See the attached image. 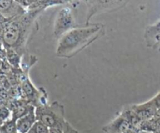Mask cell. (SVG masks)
Masks as SVG:
<instances>
[{
  "label": "cell",
  "mask_w": 160,
  "mask_h": 133,
  "mask_svg": "<svg viewBox=\"0 0 160 133\" xmlns=\"http://www.w3.org/2000/svg\"><path fill=\"white\" fill-rule=\"evenodd\" d=\"M106 33L103 23H90L82 27H77L70 30L59 38L56 50L58 57L71 58L95 40L102 37Z\"/></svg>",
  "instance_id": "obj_1"
},
{
  "label": "cell",
  "mask_w": 160,
  "mask_h": 133,
  "mask_svg": "<svg viewBox=\"0 0 160 133\" xmlns=\"http://www.w3.org/2000/svg\"><path fill=\"white\" fill-rule=\"evenodd\" d=\"M44 9H38L27 11L18 17V20L9 23L3 31V41L9 47L22 45L24 48L31 34L33 25L39 14Z\"/></svg>",
  "instance_id": "obj_2"
},
{
  "label": "cell",
  "mask_w": 160,
  "mask_h": 133,
  "mask_svg": "<svg viewBox=\"0 0 160 133\" xmlns=\"http://www.w3.org/2000/svg\"><path fill=\"white\" fill-rule=\"evenodd\" d=\"M37 120L41 121L49 128H59L63 129L65 122V110L63 105L58 101L52 103L39 105L35 107Z\"/></svg>",
  "instance_id": "obj_3"
},
{
  "label": "cell",
  "mask_w": 160,
  "mask_h": 133,
  "mask_svg": "<svg viewBox=\"0 0 160 133\" xmlns=\"http://www.w3.org/2000/svg\"><path fill=\"white\" fill-rule=\"evenodd\" d=\"M74 10L71 4H69L58 11L53 27V34L55 37L60 38L66 33L78 27Z\"/></svg>",
  "instance_id": "obj_4"
},
{
  "label": "cell",
  "mask_w": 160,
  "mask_h": 133,
  "mask_svg": "<svg viewBox=\"0 0 160 133\" xmlns=\"http://www.w3.org/2000/svg\"><path fill=\"white\" fill-rule=\"evenodd\" d=\"M88 6V14L85 25L90 24V20L93 16L102 13L113 12L122 9L128 5V1H114V0H106V1H84Z\"/></svg>",
  "instance_id": "obj_5"
},
{
  "label": "cell",
  "mask_w": 160,
  "mask_h": 133,
  "mask_svg": "<svg viewBox=\"0 0 160 133\" xmlns=\"http://www.w3.org/2000/svg\"><path fill=\"white\" fill-rule=\"evenodd\" d=\"M131 110H124L110 123L103 127L102 130L106 133H125L132 128H135L131 123Z\"/></svg>",
  "instance_id": "obj_6"
},
{
  "label": "cell",
  "mask_w": 160,
  "mask_h": 133,
  "mask_svg": "<svg viewBox=\"0 0 160 133\" xmlns=\"http://www.w3.org/2000/svg\"><path fill=\"white\" fill-rule=\"evenodd\" d=\"M27 10L18 3V1L1 0L0 1V13L6 18L20 17L26 13Z\"/></svg>",
  "instance_id": "obj_7"
},
{
  "label": "cell",
  "mask_w": 160,
  "mask_h": 133,
  "mask_svg": "<svg viewBox=\"0 0 160 133\" xmlns=\"http://www.w3.org/2000/svg\"><path fill=\"white\" fill-rule=\"evenodd\" d=\"M131 109L137 114L138 118L142 121L151 120L155 117L156 111H157V108L155 106L154 103L152 100L146 103H142V104L134 105L131 106Z\"/></svg>",
  "instance_id": "obj_8"
},
{
  "label": "cell",
  "mask_w": 160,
  "mask_h": 133,
  "mask_svg": "<svg viewBox=\"0 0 160 133\" xmlns=\"http://www.w3.org/2000/svg\"><path fill=\"white\" fill-rule=\"evenodd\" d=\"M37 121L35 115V108L34 110L16 120L17 133H28L34 123Z\"/></svg>",
  "instance_id": "obj_9"
},
{
  "label": "cell",
  "mask_w": 160,
  "mask_h": 133,
  "mask_svg": "<svg viewBox=\"0 0 160 133\" xmlns=\"http://www.w3.org/2000/svg\"><path fill=\"white\" fill-rule=\"evenodd\" d=\"M49 131L50 128L48 126L37 120L28 133H49Z\"/></svg>",
  "instance_id": "obj_10"
},
{
  "label": "cell",
  "mask_w": 160,
  "mask_h": 133,
  "mask_svg": "<svg viewBox=\"0 0 160 133\" xmlns=\"http://www.w3.org/2000/svg\"><path fill=\"white\" fill-rule=\"evenodd\" d=\"M2 131L3 133H17L16 120L12 119V120L6 122L2 128Z\"/></svg>",
  "instance_id": "obj_11"
},
{
  "label": "cell",
  "mask_w": 160,
  "mask_h": 133,
  "mask_svg": "<svg viewBox=\"0 0 160 133\" xmlns=\"http://www.w3.org/2000/svg\"><path fill=\"white\" fill-rule=\"evenodd\" d=\"M63 132L64 133H81L78 130L75 129L68 121H66L63 126Z\"/></svg>",
  "instance_id": "obj_12"
},
{
  "label": "cell",
  "mask_w": 160,
  "mask_h": 133,
  "mask_svg": "<svg viewBox=\"0 0 160 133\" xmlns=\"http://www.w3.org/2000/svg\"><path fill=\"white\" fill-rule=\"evenodd\" d=\"M152 100L153 101L155 106H156V108H157V109L160 108V92L157 95H156V96H155Z\"/></svg>",
  "instance_id": "obj_13"
},
{
  "label": "cell",
  "mask_w": 160,
  "mask_h": 133,
  "mask_svg": "<svg viewBox=\"0 0 160 133\" xmlns=\"http://www.w3.org/2000/svg\"><path fill=\"white\" fill-rule=\"evenodd\" d=\"M49 133H64V132L62 128H50Z\"/></svg>",
  "instance_id": "obj_14"
},
{
  "label": "cell",
  "mask_w": 160,
  "mask_h": 133,
  "mask_svg": "<svg viewBox=\"0 0 160 133\" xmlns=\"http://www.w3.org/2000/svg\"><path fill=\"white\" fill-rule=\"evenodd\" d=\"M137 133H155V132H152V131H145V130H138Z\"/></svg>",
  "instance_id": "obj_15"
},
{
  "label": "cell",
  "mask_w": 160,
  "mask_h": 133,
  "mask_svg": "<svg viewBox=\"0 0 160 133\" xmlns=\"http://www.w3.org/2000/svg\"><path fill=\"white\" fill-rule=\"evenodd\" d=\"M0 129H1V127H0Z\"/></svg>",
  "instance_id": "obj_16"
}]
</instances>
